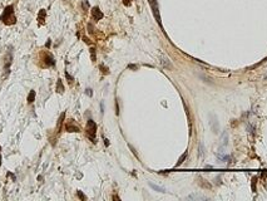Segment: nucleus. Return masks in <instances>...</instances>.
Here are the masks:
<instances>
[{
    "label": "nucleus",
    "instance_id": "obj_10",
    "mask_svg": "<svg viewBox=\"0 0 267 201\" xmlns=\"http://www.w3.org/2000/svg\"><path fill=\"white\" fill-rule=\"evenodd\" d=\"M34 100H35V91H30L29 96H28V103L31 104Z\"/></svg>",
    "mask_w": 267,
    "mask_h": 201
},
{
    "label": "nucleus",
    "instance_id": "obj_14",
    "mask_svg": "<svg viewBox=\"0 0 267 201\" xmlns=\"http://www.w3.org/2000/svg\"><path fill=\"white\" fill-rule=\"evenodd\" d=\"M65 77L68 78V82H69V84H73V82H74V78L72 77V75H69L68 72H65Z\"/></svg>",
    "mask_w": 267,
    "mask_h": 201
},
{
    "label": "nucleus",
    "instance_id": "obj_3",
    "mask_svg": "<svg viewBox=\"0 0 267 201\" xmlns=\"http://www.w3.org/2000/svg\"><path fill=\"white\" fill-rule=\"evenodd\" d=\"M150 8H152L153 10V14H154V18L157 20V23L162 27V21H161V15H159V8H158V3H157V0H148Z\"/></svg>",
    "mask_w": 267,
    "mask_h": 201
},
{
    "label": "nucleus",
    "instance_id": "obj_1",
    "mask_svg": "<svg viewBox=\"0 0 267 201\" xmlns=\"http://www.w3.org/2000/svg\"><path fill=\"white\" fill-rule=\"evenodd\" d=\"M0 20L1 23H4L5 25H14L17 23V17H15L14 13V6L8 5L5 6V9L3 10L1 15H0Z\"/></svg>",
    "mask_w": 267,
    "mask_h": 201
},
{
    "label": "nucleus",
    "instance_id": "obj_6",
    "mask_svg": "<svg viewBox=\"0 0 267 201\" xmlns=\"http://www.w3.org/2000/svg\"><path fill=\"white\" fill-rule=\"evenodd\" d=\"M44 59H45V67H54L55 65V61H54L52 54H48V53H46Z\"/></svg>",
    "mask_w": 267,
    "mask_h": 201
},
{
    "label": "nucleus",
    "instance_id": "obj_18",
    "mask_svg": "<svg viewBox=\"0 0 267 201\" xmlns=\"http://www.w3.org/2000/svg\"><path fill=\"white\" fill-rule=\"evenodd\" d=\"M131 1H132V0H124L123 3H124V5H127V6H128V5H131Z\"/></svg>",
    "mask_w": 267,
    "mask_h": 201
},
{
    "label": "nucleus",
    "instance_id": "obj_12",
    "mask_svg": "<svg viewBox=\"0 0 267 201\" xmlns=\"http://www.w3.org/2000/svg\"><path fill=\"white\" fill-rule=\"evenodd\" d=\"M186 157H187V152H184V153H183V155H182V156H181V158H180V161H178V162H177V165H176V166H181V165H182V163H183V162H184V160H186Z\"/></svg>",
    "mask_w": 267,
    "mask_h": 201
},
{
    "label": "nucleus",
    "instance_id": "obj_19",
    "mask_svg": "<svg viewBox=\"0 0 267 201\" xmlns=\"http://www.w3.org/2000/svg\"><path fill=\"white\" fill-rule=\"evenodd\" d=\"M50 44H52V42H50V39H49L48 42H46V44H45V47H46V48H49V47H50Z\"/></svg>",
    "mask_w": 267,
    "mask_h": 201
},
{
    "label": "nucleus",
    "instance_id": "obj_13",
    "mask_svg": "<svg viewBox=\"0 0 267 201\" xmlns=\"http://www.w3.org/2000/svg\"><path fill=\"white\" fill-rule=\"evenodd\" d=\"M150 187L154 188V190H157V191H159V192H164V188H162L159 186H156V185H153V184H150Z\"/></svg>",
    "mask_w": 267,
    "mask_h": 201
},
{
    "label": "nucleus",
    "instance_id": "obj_8",
    "mask_svg": "<svg viewBox=\"0 0 267 201\" xmlns=\"http://www.w3.org/2000/svg\"><path fill=\"white\" fill-rule=\"evenodd\" d=\"M45 10L44 9H40L39 11V15H38V21H39V25H43L44 24V19H45Z\"/></svg>",
    "mask_w": 267,
    "mask_h": 201
},
{
    "label": "nucleus",
    "instance_id": "obj_15",
    "mask_svg": "<svg viewBox=\"0 0 267 201\" xmlns=\"http://www.w3.org/2000/svg\"><path fill=\"white\" fill-rule=\"evenodd\" d=\"M78 196H79V199H81V200H87V196H85V195H84L83 192H81V191L80 190H78Z\"/></svg>",
    "mask_w": 267,
    "mask_h": 201
},
{
    "label": "nucleus",
    "instance_id": "obj_9",
    "mask_svg": "<svg viewBox=\"0 0 267 201\" xmlns=\"http://www.w3.org/2000/svg\"><path fill=\"white\" fill-rule=\"evenodd\" d=\"M56 92H58V93H63V92H64V87H63V82H62L60 78H59L58 82H56Z\"/></svg>",
    "mask_w": 267,
    "mask_h": 201
},
{
    "label": "nucleus",
    "instance_id": "obj_11",
    "mask_svg": "<svg viewBox=\"0 0 267 201\" xmlns=\"http://www.w3.org/2000/svg\"><path fill=\"white\" fill-rule=\"evenodd\" d=\"M188 199H197V200H207L206 196H201V195H191L188 196Z\"/></svg>",
    "mask_w": 267,
    "mask_h": 201
},
{
    "label": "nucleus",
    "instance_id": "obj_20",
    "mask_svg": "<svg viewBox=\"0 0 267 201\" xmlns=\"http://www.w3.org/2000/svg\"><path fill=\"white\" fill-rule=\"evenodd\" d=\"M128 67H129V68H132V69H137V65H133V64H129V65H128Z\"/></svg>",
    "mask_w": 267,
    "mask_h": 201
},
{
    "label": "nucleus",
    "instance_id": "obj_7",
    "mask_svg": "<svg viewBox=\"0 0 267 201\" xmlns=\"http://www.w3.org/2000/svg\"><path fill=\"white\" fill-rule=\"evenodd\" d=\"M92 15H93V18L95 19V20H100V19L103 18V13L99 10V8H93L92 9Z\"/></svg>",
    "mask_w": 267,
    "mask_h": 201
},
{
    "label": "nucleus",
    "instance_id": "obj_17",
    "mask_svg": "<svg viewBox=\"0 0 267 201\" xmlns=\"http://www.w3.org/2000/svg\"><path fill=\"white\" fill-rule=\"evenodd\" d=\"M87 94H88V96H90V97L93 96V92H92V89H90V88H88V89H87Z\"/></svg>",
    "mask_w": 267,
    "mask_h": 201
},
{
    "label": "nucleus",
    "instance_id": "obj_21",
    "mask_svg": "<svg viewBox=\"0 0 267 201\" xmlns=\"http://www.w3.org/2000/svg\"><path fill=\"white\" fill-rule=\"evenodd\" d=\"M0 166H1V146H0Z\"/></svg>",
    "mask_w": 267,
    "mask_h": 201
},
{
    "label": "nucleus",
    "instance_id": "obj_2",
    "mask_svg": "<svg viewBox=\"0 0 267 201\" xmlns=\"http://www.w3.org/2000/svg\"><path fill=\"white\" fill-rule=\"evenodd\" d=\"M95 133H97V124L94 123L93 119H89V121L87 122V136L89 137L93 142H95Z\"/></svg>",
    "mask_w": 267,
    "mask_h": 201
},
{
    "label": "nucleus",
    "instance_id": "obj_5",
    "mask_svg": "<svg viewBox=\"0 0 267 201\" xmlns=\"http://www.w3.org/2000/svg\"><path fill=\"white\" fill-rule=\"evenodd\" d=\"M65 130L68 132H79V127H78V126L74 123L73 119H72V121L68 122L67 126H65Z\"/></svg>",
    "mask_w": 267,
    "mask_h": 201
},
{
    "label": "nucleus",
    "instance_id": "obj_16",
    "mask_svg": "<svg viewBox=\"0 0 267 201\" xmlns=\"http://www.w3.org/2000/svg\"><path fill=\"white\" fill-rule=\"evenodd\" d=\"M90 54H92V61L95 62V49L94 48H90Z\"/></svg>",
    "mask_w": 267,
    "mask_h": 201
},
{
    "label": "nucleus",
    "instance_id": "obj_4",
    "mask_svg": "<svg viewBox=\"0 0 267 201\" xmlns=\"http://www.w3.org/2000/svg\"><path fill=\"white\" fill-rule=\"evenodd\" d=\"M11 61H13V55H11V53L9 52L4 58V71L6 72V73H9V69H10V65H11Z\"/></svg>",
    "mask_w": 267,
    "mask_h": 201
}]
</instances>
